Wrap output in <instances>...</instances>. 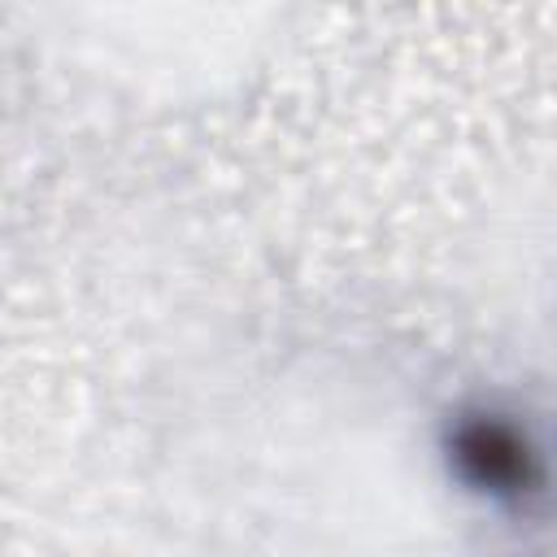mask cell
Returning <instances> with one entry per match:
<instances>
[{
    "label": "cell",
    "mask_w": 557,
    "mask_h": 557,
    "mask_svg": "<svg viewBox=\"0 0 557 557\" xmlns=\"http://www.w3.org/2000/svg\"><path fill=\"white\" fill-rule=\"evenodd\" d=\"M457 457L466 461V474L487 487V492H505V496H518L527 483H531V470H527V448L518 440L513 426H500V422H470L461 435H457Z\"/></svg>",
    "instance_id": "cell-1"
}]
</instances>
